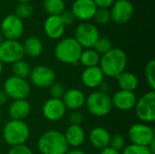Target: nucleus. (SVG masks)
<instances>
[{"mask_svg":"<svg viewBox=\"0 0 155 154\" xmlns=\"http://www.w3.org/2000/svg\"><path fill=\"white\" fill-rule=\"evenodd\" d=\"M126 53L120 48H112L106 54L101 55L99 67L104 76L117 78L126 69L127 65Z\"/></svg>","mask_w":155,"mask_h":154,"instance_id":"f257e3e1","label":"nucleus"},{"mask_svg":"<svg viewBox=\"0 0 155 154\" xmlns=\"http://www.w3.org/2000/svg\"><path fill=\"white\" fill-rule=\"evenodd\" d=\"M37 147L42 154H65L69 150L64 133L57 130H49L43 133Z\"/></svg>","mask_w":155,"mask_h":154,"instance_id":"f03ea898","label":"nucleus"},{"mask_svg":"<svg viewBox=\"0 0 155 154\" xmlns=\"http://www.w3.org/2000/svg\"><path fill=\"white\" fill-rule=\"evenodd\" d=\"M83 47L74 37H66L59 41L54 47L55 58L65 64H77Z\"/></svg>","mask_w":155,"mask_h":154,"instance_id":"7ed1b4c3","label":"nucleus"},{"mask_svg":"<svg viewBox=\"0 0 155 154\" xmlns=\"http://www.w3.org/2000/svg\"><path fill=\"white\" fill-rule=\"evenodd\" d=\"M30 135V130L25 121L9 120L4 126L3 138L9 146L25 144Z\"/></svg>","mask_w":155,"mask_h":154,"instance_id":"20e7f679","label":"nucleus"},{"mask_svg":"<svg viewBox=\"0 0 155 154\" xmlns=\"http://www.w3.org/2000/svg\"><path fill=\"white\" fill-rule=\"evenodd\" d=\"M87 111L94 116L104 117L108 115L113 107L111 96L102 91H95L91 93L85 99V103Z\"/></svg>","mask_w":155,"mask_h":154,"instance_id":"39448f33","label":"nucleus"},{"mask_svg":"<svg viewBox=\"0 0 155 154\" xmlns=\"http://www.w3.org/2000/svg\"><path fill=\"white\" fill-rule=\"evenodd\" d=\"M137 118L143 123H152L155 121V91L151 90L137 99L134 106Z\"/></svg>","mask_w":155,"mask_h":154,"instance_id":"423d86ee","label":"nucleus"},{"mask_svg":"<svg viewBox=\"0 0 155 154\" xmlns=\"http://www.w3.org/2000/svg\"><path fill=\"white\" fill-rule=\"evenodd\" d=\"M3 91L8 98L15 100L26 99L31 93L30 84L25 80L14 75L7 77L3 85Z\"/></svg>","mask_w":155,"mask_h":154,"instance_id":"0eeeda50","label":"nucleus"},{"mask_svg":"<svg viewBox=\"0 0 155 154\" xmlns=\"http://www.w3.org/2000/svg\"><path fill=\"white\" fill-rule=\"evenodd\" d=\"M128 138L133 144L148 147L155 140L154 129L143 123H134L128 130Z\"/></svg>","mask_w":155,"mask_h":154,"instance_id":"6e6552de","label":"nucleus"},{"mask_svg":"<svg viewBox=\"0 0 155 154\" xmlns=\"http://www.w3.org/2000/svg\"><path fill=\"white\" fill-rule=\"evenodd\" d=\"M100 37L97 26L89 22H83L74 31V39L78 44L85 49L93 48L95 42Z\"/></svg>","mask_w":155,"mask_h":154,"instance_id":"1a4fd4ad","label":"nucleus"},{"mask_svg":"<svg viewBox=\"0 0 155 154\" xmlns=\"http://www.w3.org/2000/svg\"><path fill=\"white\" fill-rule=\"evenodd\" d=\"M25 51L18 40H3L0 45V61L3 64H15L24 60Z\"/></svg>","mask_w":155,"mask_h":154,"instance_id":"9d476101","label":"nucleus"},{"mask_svg":"<svg viewBox=\"0 0 155 154\" xmlns=\"http://www.w3.org/2000/svg\"><path fill=\"white\" fill-rule=\"evenodd\" d=\"M23 20L11 14L4 17L0 25V32L5 40H18L24 34Z\"/></svg>","mask_w":155,"mask_h":154,"instance_id":"9b49d317","label":"nucleus"},{"mask_svg":"<svg viewBox=\"0 0 155 154\" xmlns=\"http://www.w3.org/2000/svg\"><path fill=\"white\" fill-rule=\"evenodd\" d=\"M28 78L35 87L41 89L49 88L54 83H55V73L52 68L46 65H37L31 69Z\"/></svg>","mask_w":155,"mask_h":154,"instance_id":"f8f14e48","label":"nucleus"},{"mask_svg":"<svg viewBox=\"0 0 155 154\" xmlns=\"http://www.w3.org/2000/svg\"><path fill=\"white\" fill-rule=\"evenodd\" d=\"M111 20L115 24L123 25L129 22L134 15V8L129 0H117L114 1L111 6Z\"/></svg>","mask_w":155,"mask_h":154,"instance_id":"ddd939ff","label":"nucleus"},{"mask_svg":"<svg viewBox=\"0 0 155 154\" xmlns=\"http://www.w3.org/2000/svg\"><path fill=\"white\" fill-rule=\"evenodd\" d=\"M66 113V107L64 106L62 99L50 98L46 100L42 107L43 116L50 122H57L61 120Z\"/></svg>","mask_w":155,"mask_h":154,"instance_id":"4468645a","label":"nucleus"},{"mask_svg":"<svg viewBox=\"0 0 155 154\" xmlns=\"http://www.w3.org/2000/svg\"><path fill=\"white\" fill-rule=\"evenodd\" d=\"M97 10V6L93 0H75L73 3L71 12L75 19L83 22H87L93 19Z\"/></svg>","mask_w":155,"mask_h":154,"instance_id":"2eb2a0df","label":"nucleus"},{"mask_svg":"<svg viewBox=\"0 0 155 154\" xmlns=\"http://www.w3.org/2000/svg\"><path fill=\"white\" fill-rule=\"evenodd\" d=\"M113 107L122 112H127L134 109L137 102V96L134 92L119 90L112 97Z\"/></svg>","mask_w":155,"mask_h":154,"instance_id":"dca6fc26","label":"nucleus"},{"mask_svg":"<svg viewBox=\"0 0 155 154\" xmlns=\"http://www.w3.org/2000/svg\"><path fill=\"white\" fill-rule=\"evenodd\" d=\"M104 73L98 65L84 68L81 74V81L85 87L94 89L100 87L104 84Z\"/></svg>","mask_w":155,"mask_h":154,"instance_id":"f3484780","label":"nucleus"},{"mask_svg":"<svg viewBox=\"0 0 155 154\" xmlns=\"http://www.w3.org/2000/svg\"><path fill=\"white\" fill-rule=\"evenodd\" d=\"M65 30V25L59 15H49L44 23V31L47 37L53 40L60 39Z\"/></svg>","mask_w":155,"mask_h":154,"instance_id":"a211bd4d","label":"nucleus"},{"mask_svg":"<svg viewBox=\"0 0 155 154\" xmlns=\"http://www.w3.org/2000/svg\"><path fill=\"white\" fill-rule=\"evenodd\" d=\"M85 94L78 89H69L64 92L62 101L66 109L72 111H78L85 103Z\"/></svg>","mask_w":155,"mask_h":154,"instance_id":"6ab92c4d","label":"nucleus"},{"mask_svg":"<svg viewBox=\"0 0 155 154\" xmlns=\"http://www.w3.org/2000/svg\"><path fill=\"white\" fill-rule=\"evenodd\" d=\"M64 139L69 147L78 148L85 141V132L81 125H72L70 124L64 133Z\"/></svg>","mask_w":155,"mask_h":154,"instance_id":"aec40b11","label":"nucleus"},{"mask_svg":"<svg viewBox=\"0 0 155 154\" xmlns=\"http://www.w3.org/2000/svg\"><path fill=\"white\" fill-rule=\"evenodd\" d=\"M30 112L31 105L26 99L13 101L8 109V114L11 120L24 121L25 118L28 117Z\"/></svg>","mask_w":155,"mask_h":154,"instance_id":"412c9836","label":"nucleus"},{"mask_svg":"<svg viewBox=\"0 0 155 154\" xmlns=\"http://www.w3.org/2000/svg\"><path fill=\"white\" fill-rule=\"evenodd\" d=\"M111 134L104 127H95L89 133V141L94 148L103 150L109 146Z\"/></svg>","mask_w":155,"mask_h":154,"instance_id":"4be33fe9","label":"nucleus"},{"mask_svg":"<svg viewBox=\"0 0 155 154\" xmlns=\"http://www.w3.org/2000/svg\"><path fill=\"white\" fill-rule=\"evenodd\" d=\"M22 44L25 51V54L32 58L40 56L44 50V45L42 41L36 36L27 37L25 40L24 44Z\"/></svg>","mask_w":155,"mask_h":154,"instance_id":"5701e85b","label":"nucleus"},{"mask_svg":"<svg viewBox=\"0 0 155 154\" xmlns=\"http://www.w3.org/2000/svg\"><path fill=\"white\" fill-rule=\"evenodd\" d=\"M117 84L120 87V90L134 92L139 84L138 77L132 72L124 71L117 78Z\"/></svg>","mask_w":155,"mask_h":154,"instance_id":"b1692460","label":"nucleus"},{"mask_svg":"<svg viewBox=\"0 0 155 154\" xmlns=\"http://www.w3.org/2000/svg\"><path fill=\"white\" fill-rule=\"evenodd\" d=\"M100 59H101V55L95 50H94L93 48H88L83 50L80 55L79 63L85 68L98 66L100 63Z\"/></svg>","mask_w":155,"mask_h":154,"instance_id":"393cba45","label":"nucleus"},{"mask_svg":"<svg viewBox=\"0 0 155 154\" xmlns=\"http://www.w3.org/2000/svg\"><path fill=\"white\" fill-rule=\"evenodd\" d=\"M43 7L49 15H60L65 10L64 0H44Z\"/></svg>","mask_w":155,"mask_h":154,"instance_id":"a878e982","label":"nucleus"},{"mask_svg":"<svg viewBox=\"0 0 155 154\" xmlns=\"http://www.w3.org/2000/svg\"><path fill=\"white\" fill-rule=\"evenodd\" d=\"M12 72H13L14 76L26 80V78H28L30 75L31 67L27 62H25V60H20V61L13 64Z\"/></svg>","mask_w":155,"mask_h":154,"instance_id":"bb28decb","label":"nucleus"},{"mask_svg":"<svg viewBox=\"0 0 155 154\" xmlns=\"http://www.w3.org/2000/svg\"><path fill=\"white\" fill-rule=\"evenodd\" d=\"M34 13V7L30 3H19L15 9V14L21 20L29 18Z\"/></svg>","mask_w":155,"mask_h":154,"instance_id":"cd10ccee","label":"nucleus"},{"mask_svg":"<svg viewBox=\"0 0 155 154\" xmlns=\"http://www.w3.org/2000/svg\"><path fill=\"white\" fill-rule=\"evenodd\" d=\"M113 48V44L111 40L107 37H99L98 40L95 42L94 45L93 46V49L95 50L100 55H103L109 52Z\"/></svg>","mask_w":155,"mask_h":154,"instance_id":"c85d7f7f","label":"nucleus"},{"mask_svg":"<svg viewBox=\"0 0 155 154\" xmlns=\"http://www.w3.org/2000/svg\"><path fill=\"white\" fill-rule=\"evenodd\" d=\"M144 74L148 85L153 91H155V60L152 59L147 63Z\"/></svg>","mask_w":155,"mask_h":154,"instance_id":"c756f323","label":"nucleus"},{"mask_svg":"<svg viewBox=\"0 0 155 154\" xmlns=\"http://www.w3.org/2000/svg\"><path fill=\"white\" fill-rule=\"evenodd\" d=\"M121 154H153L151 151L149 150L148 147L146 146H141V145H136V144H129L126 145L123 152Z\"/></svg>","mask_w":155,"mask_h":154,"instance_id":"7c9ffc66","label":"nucleus"},{"mask_svg":"<svg viewBox=\"0 0 155 154\" xmlns=\"http://www.w3.org/2000/svg\"><path fill=\"white\" fill-rule=\"evenodd\" d=\"M93 19L99 25H106L111 21L110 11L104 8H97Z\"/></svg>","mask_w":155,"mask_h":154,"instance_id":"2f4dec72","label":"nucleus"},{"mask_svg":"<svg viewBox=\"0 0 155 154\" xmlns=\"http://www.w3.org/2000/svg\"><path fill=\"white\" fill-rule=\"evenodd\" d=\"M109 146L116 151H122L124 150V148L126 146V140L125 137L122 134H114L113 136H111V140H110V144Z\"/></svg>","mask_w":155,"mask_h":154,"instance_id":"473e14b6","label":"nucleus"},{"mask_svg":"<svg viewBox=\"0 0 155 154\" xmlns=\"http://www.w3.org/2000/svg\"><path fill=\"white\" fill-rule=\"evenodd\" d=\"M64 88L61 84L58 83H54L50 87H49V94L51 98L54 99H62L64 93Z\"/></svg>","mask_w":155,"mask_h":154,"instance_id":"72a5a7b5","label":"nucleus"},{"mask_svg":"<svg viewBox=\"0 0 155 154\" xmlns=\"http://www.w3.org/2000/svg\"><path fill=\"white\" fill-rule=\"evenodd\" d=\"M8 154H34V152L28 146L22 144L11 147L8 151Z\"/></svg>","mask_w":155,"mask_h":154,"instance_id":"f704fd0d","label":"nucleus"},{"mask_svg":"<svg viewBox=\"0 0 155 154\" xmlns=\"http://www.w3.org/2000/svg\"><path fill=\"white\" fill-rule=\"evenodd\" d=\"M59 16H60L61 20L63 21V23L65 26L71 25L75 20V17H74V14L71 12V10H64Z\"/></svg>","mask_w":155,"mask_h":154,"instance_id":"c9c22d12","label":"nucleus"},{"mask_svg":"<svg viewBox=\"0 0 155 154\" xmlns=\"http://www.w3.org/2000/svg\"><path fill=\"white\" fill-rule=\"evenodd\" d=\"M84 121V116L79 111H72L69 115V122L72 125H81Z\"/></svg>","mask_w":155,"mask_h":154,"instance_id":"e433bc0d","label":"nucleus"},{"mask_svg":"<svg viewBox=\"0 0 155 154\" xmlns=\"http://www.w3.org/2000/svg\"><path fill=\"white\" fill-rule=\"evenodd\" d=\"M97 8H104L107 9L113 5L115 0H93Z\"/></svg>","mask_w":155,"mask_h":154,"instance_id":"4c0bfd02","label":"nucleus"},{"mask_svg":"<svg viewBox=\"0 0 155 154\" xmlns=\"http://www.w3.org/2000/svg\"><path fill=\"white\" fill-rule=\"evenodd\" d=\"M100 154H121V152L119 151H116L113 148H111L110 146L101 150V152Z\"/></svg>","mask_w":155,"mask_h":154,"instance_id":"58836bf2","label":"nucleus"},{"mask_svg":"<svg viewBox=\"0 0 155 154\" xmlns=\"http://www.w3.org/2000/svg\"><path fill=\"white\" fill-rule=\"evenodd\" d=\"M8 96L5 94V93L2 90L0 91V106L5 105L7 102H8Z\"/></svg>","mask_w":155,"mask_h":154,"instance_id":"ea45409f","label":"nucleus"},{"mask_svg":"<svg viewBox=\"0 0 155 154\" xmlns=\"http://www.w3.org/2000/svg\"><path fill=\"white\" fill-rule=\"evenodd\" d=\"M65 154H86L84 151L77 149V148H73L72 150H68Z\"/></svg>","mask_w":155,"mask_h":154,"instance_id":"a19ab883","label":"nucleus"},{"mask_svg":"<svg viewBox=\"0 0 155 154\" xmlns=\"http://www.w3.org/2000/svg\"><path fill=\"white\" fill-rule=\"evenodd\" d=\"M149 150L151 151V152L153 154H155V140H153L149 145H148Z\"/></svg>","mask_w":155,"mask_h":154,"instance_id":"79ce46f5","label":"nucleus"},{"mask_svg":"<svg viewBox=\"0 0 155 154\" xmlns=\"http://www.w3.org/2000/svg\"><path fill=\"white\" fill-rule=\"evenodd\" d=\"M3 71H4V64L0 61V76L3 73Z\"/></svg>","mask_w":155,"mask_h":154,"instance_id":"37998d69","label":"nucleus"},{"mask_svg":"<svg viewBox=\"0 0 155 154\" xmlns=\"http://www.w3.org/2000/svg\"><path fill=\"white\" fill-rule=\"evenodd\" d=\"M16 1H18L19 3H30L31 0H16Z\"/></svg>","mask_w":155,"mask_h":154,"instance_id":"c03bdc74","label":"nucleus"},{"mask_svg":"<svg viewBox=\"0 0 155 154\" xmlns=\"http://www.w3.org/2000/svg\"><path fill=\"white\" fill-rule=\"evenodd\" d=\"M2 42H3V35H2V34H1V32H0V45H1V44H2Z\"/></svg>","mask_w":155,"mask_h":154,"instance_id":"a18cd8bd","label":"nucleus"},{"mask_svg":"<svg viewBox=\"0 0 155 154\" xmlns=\"http://www.w3.org/2000/svg\"><path fill=\"white\" fill-rule=\"evenodd\" d=\"M0 119H1V110H0Z\"/></svg>","mask_w":155,"mask_h":154,"instance_id":"49530a36","label":"nucleus"}]
</instances>
